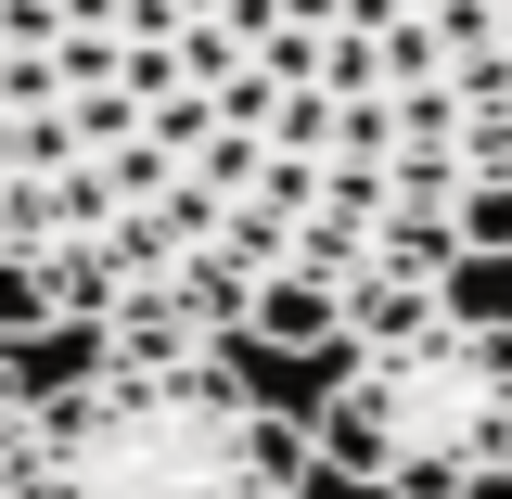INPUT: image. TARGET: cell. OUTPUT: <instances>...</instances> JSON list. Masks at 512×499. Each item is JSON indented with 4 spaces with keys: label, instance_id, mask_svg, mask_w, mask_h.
<instances>
[{
    "label": "cell",
    "instance_id": "4",
    "mask_svg": "<svg viewBox=\"0 0 512 499\" xmlns=\"http://www.w3.org/2000/svg\"><path fill=\"white\" fill-rule=\"evenodd\" d=\"M26 410H39V372H26V346H0V499H13V461H26Z\"/></svg>",
    "mask_w": 512,
    "mask_h": 499
},
{
    "label": "cell",
    "instance_id": "3",
    "mask_svg": "<svg viewBox=\"0 0 512 499\" xmlns=\"http://www.w3.org/2000/svg\"><path fill=\"white\" fill-rule=\"evenodd\" d=\"M320 474L372 499H500L512 487V308L436 295L333 346L320 372Z\"/></svg>",
    "mask_w": 512,
    "mask_h": 499
},
{
    "label": "cell",
    "instance_id": "1",
    "mask_svg": "<svg viewBox=\"0 0 512 499\" xmlns=\"http://www.w3.org/2000/svg\"><path fill=\"white\" fill-rule=\"evenodd\" d=\"M512 269V0H0V346L333 359Z\"/></svg>",
    "mask_w": 512,
    "mask_h": 499
},
{
    "label": "cell",
    "instance_id": "2",
    "mask_svg": "<svg viewBox=\"0 0 512 499\" xmlns=\"http://www.w3.org/2000/svg\"><path fill=\"white\" fill-rule=\"evenodd\" d=\"M320 436L205 333H116L26 410L13 499H308Z\"/></svg>",
    "mask_w": 512,
    "mask_h": 499
}]
</instances>
